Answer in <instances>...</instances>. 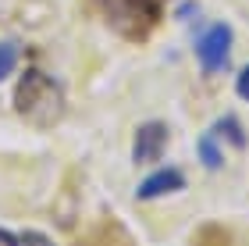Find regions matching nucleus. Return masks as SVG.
<instances>
[{"instance_id":"1","label":"nucleus","mask_w":249,"mask_h":246,"mask_svg":"<svg viewBox=\"0 0 249 246\" xmlns=\"http://www.w3.org/2000/svg\"><path fill=\"white\" fill-rule=\"evenodd\" d=\"M15 111L36 125H53L64 114V89L47 72L29 68L15 86Z\"/></svg>"},{"instance_id":"2","label":"nucleus","mask_w":249,"mask_h":246,"mask_svg":"<svg viewBox=\"0 0 249 246\" xmlns=\"http://www.w3.org/2000/svg\"><path fill=\"white\" fill-rule=\"evenodd\" d=\"M100 18L124 39H146L160 21V0H93Z\"/></svg>"},{"instance_id":"3","label":"nucleus","mask_w":249,"mask_h":246,"mask_svg":"<svg viewBox=\"0 0 249 246\" xmlns=\"http://www.w3.org/2000/svg\"><path fill=\"white\" fill-rule=\"evenodd\" d=\"M231 43H235V36H231L228 21H213V25L203 29L199 36H196V43H192L199 64H203V72H224V68H228Z\"/></svg>"},{"instance_id":"4","label":"nucleus","mask_w":249,"mask_h":246,"mask_svg":"<svg viewBox=\"0 0 249 246\" xmlns=\"http://www.w3.org/2000/svg\"><path fill=\"white\" fill-rule=\"evenodd\" d=\"M132 150H135V161H139V164L157 161L167 150V125H164V121H142V125L135 129Z\"/></svg>"},{"instance_id":"5","label":"nucleus","mask_w":249,"mask_h":246,"mask_svg":"<svg viewBox=\"0 0 249 246\" xmlns=\"http://www.w3.org/2000/svg\"><path fill=\"white\" fill-rule=\"evenodd\" d=\"M178 189H185L182 168H160V171H153L150 178H142L139 189H135V196H139V200H157V196L178 193Z\"/></svg>"},{"instance_id":"6","label":"nucleus","mask_w":249,"mask_h":246,"mask_svg":"<svg viewBox=\"0 0 249 246\" xmlns=\"http://www.w3.org/2000/svg\"><path fill=\"white\" fill-rule=\"evenodd\" d=\"M213 132H217V136H224L231 143L235 150H246V143H249V136H246V129L239 125V121H235L231 114H224V118H217V125H213Z\"/></svg>"},{"instance_id":"7","label":"nucleus","mask_w":249,"mask_h":246,"mask_svg":"<svg viewBox=\"0 0 249 246\" xmlns=\"http://www.w3.org/2000/svg\"><path fill=\"white\" fill-rule=\"evenodd\" d=\"M199 161H203V168H210V171H217V168L224 164L221 150H217V136H213V129L199 136Z\"/></svg>"},{"instance_id":"8","label":"nucleus","mask_w":249,"mask_h":246,"mask_svg":"<svg viewBox=\"0 0 249 246\" xmlns=\"http://www.w3.org/2000/svg\"><path fill=\"white\" fill-rule=\"evenodd\" d=\"M15 61H18V47H15V43H0V82L11 75Z\"/></svg>"},{"instance_id":"9","label":"nucleus","mask_w":249,"mask_h":246,"mask_svg":"<svg viewBox=\"0 0 249 246\" xmlns=\"http://www.w3.org/2000/svg\"><path fill=\"white\" fill-rule=\"evenodd\" d=\"M11 246H53L47 236H39V232H18L15 239H11Z\"/></svg>"},{"instance_id":"10","label":"nucleus","mask_w":249,"mask_h":246,"mask_svg":"<svg viewBox=\"0 0 249 246\" xmlns=\"http://www.w3.org/2000/svg\"><path fill=\"white\" fill-rule=\"evenodd\" d=\"M235 89H239V96H242L246 104H249V64H246V68L239 72V79H235Z\"/></svg>"}]
</instances>
